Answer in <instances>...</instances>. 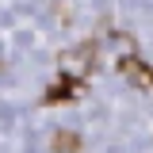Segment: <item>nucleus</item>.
<instances>
[{"label": "nucleus", "instance_id": "nucleus-1", "mask_svg": "<svg viewBox=\"0 0 153 153\" xmlns=\"http://www.w3.org/2000/svg\"><path fill=\"white\" fill-rule=\"evenodd\" d=\"M54 146H57V149H76L80 142H76L73 134H57V138H54Z\"/></svg>", "mask_w": 153, "mask_h": 153}]
</instances>
